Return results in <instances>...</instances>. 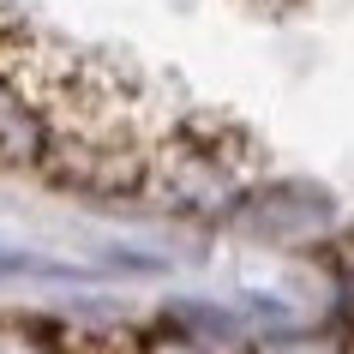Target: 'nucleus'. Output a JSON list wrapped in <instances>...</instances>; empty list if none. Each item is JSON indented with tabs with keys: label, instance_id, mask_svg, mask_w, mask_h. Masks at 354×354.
Here are the masks:
<instances>
[{
	"label": "nucleus",
	"instance_id": "nucleus-1",
	"mask_svg": "<svg viewBox=\"0 0 354 354\" xmlns=\"http://www.w3.org/2000/svg\"><path fill=\"white\" fill-rule=\"evenodd\" d=\"M252 187H259V156L246 145V132L192 114L156 138L138 205L198 216V223H234Z\"/></svg>",
	"mask_w": 354,
	"mask_h": 354
},
{
	"label": "nucleus",
	"instance_id": "nucleus-2",
	"mask_svg": "<svg viewBox=\"0 0 354 354\" xmlns=\"http://www.w3.org/2000/svg\"><path fill=\"white\" fill-rule=\"evenodd\" d=\"M60 127H55V109L48 96L19 73H0V168H37L48 162Z\"/></svg>",
	"mask_w": 354,
	"mask_h": 354
},
{
	"label": "nucleus",
	"instance_id": "nucleus-3",
	"mask_svg": "<svg viewBox=\"0 0 354 354\" xmlns=\"http://www.w3.org/2000/svg\"><path fill=\"white\" fill-rule=\"evenodd\" d=\"M234 223L264 228L270 241H330L336 210L313 187H270V180H259V187L246 192V205H241Z\"/></svg>",
	"mask_w": 354,
	"mask_h": 354
},
{
	"label": "nucleus",
	"instance_id": "nucleus-4",
	"mask_svg": "<svg viewBox=\"0 0 354 354\" xmlns=\"http://www.w3.org/2000/svg\"><path fill=\"white\" fill-rule=\"evenodd\" d=\"M0 354H73V342L37 318H0Z\"/></svg>",
	"mask_w": 354,
	"mask_h": 354
}]
</instances>
